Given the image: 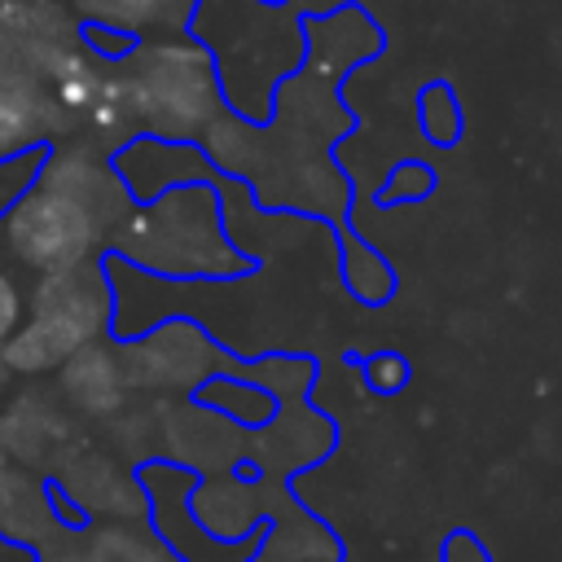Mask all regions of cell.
<instances>
[{"label": "cell", "mask_w": 562, "mask_h": 562, "mask_svg": "<svg viewBox=\"0 0 562 562\" xmlns=\"http://www.w3.org/2000/svg\"><path fill=\"white\" fill-rule=\"evenodd\" d=\"M132 211L127 189L83 149H48L35 189L0 215V241L9 259L40 277L88 263L119 220Z\"/></svg>", "instance_id": "obj_1"}, {"label": "cell", "mask_w": 562, "mask_h": 562, "mask_svg": "<svg viewBox=\"0 0 562 562\" xmlns=\"http://www.w3.org/2000/svg\"><path fill=\"white\" fill-rule=\"evenodd\" d=\"M110 259L158 277H233L246 268L220 233V198L206 180L176 184L154 202L132 206L110 233Z\"/></svg>", "instance_id": "obj_2"}, {"label": "cell", "mask_w": 562, "mask_h": 562, "mask_svg": "<svg viewBox=\"0 0 562 562\" xmlns=\"http://www.w3.org/2000/svg\"><path fill=\"white\" fill-rule=\"evenodd\" d=\"M123 92L132 119H145L154 127V140H184L193 132H206V123L215 119L211 53L189 40L145 48Z\"/></svg>", "instance_id": "obj_3"}, {"label": "cell", "mask_w": 562, "mask_h": 562, "mask_svg": "<svg viewBox=\"0 0 562 562\" xmlns=\"http://www.w3.org/2000/svg\"><path fill=\"white\" fill-rule=\"evenodd\" d=\"M88 342H92V334L79 329L75 321L53 316V312H26V321L18 325V334L0 347V364L4 369H18V373H44L53 364H66Z\"/></svg>", "instance_id": "obj_4"}, {"label": "cell", "mask_w": 562, "mask_h": 562, "mask_svg": "<svg viewBox=\"0 0 562 562\" xmlns=\"http://www.w3.org/2000/svg\"><path fill=\"white\" fill-rule=\"evenodd\" d=\"M250 562H342V544L325 522H316L312 514L290 505L285 522L277 518L268 527V536Z\"/></svg>", "instance_id": "obj_5"}, {"label": "cell", "mask_w": 562, "mask_h": 562, "mask_svg": "<svg viewBox=\"0 0 562 562\" xmlns=\"http://www.w3.org/2000/svg\"><path fill=\"white\" fill-rule=\"evenodd\" d=\"M202 527L220 540H241L246 531H255L263 522V501L255 496V487L224 479V483H202L198 501H193Z\"/></svg>", "instance_id": "obj_6"}, {"label": "cell", "mask_w": 562, "mask_h": 562, "mask_svg": "<svg viewBox=\"0 0 562 562\" xmlns=\"http://www.w3.org/2000/svg\"><path fill=\"white\" fill-rule=\"evenodd\" d=\"M48 149L53 145H26V149H9L0 154V215L13 211L40 180L44 162H48Z\"/></svg>", "instance_id": "obj_7"}, {"label": "cell", "mask_w": 562, "mask_h": 562, "mask_svg": "<svg viewBox=\"0 0 562 562\" xmlns=\"http://www.w3.org/2000/svg\"><path fill=\"white\" fill-rule=\"evenodd\" d=\"M202 400H215V408H224L228 417H237L241 426H263V422H272V408H277V400L263 391V386H246V382H211L206 391H202Z\"/></svg>", "instance_id": "obj_8"}, {"label": "cell", "mask_w": 562, "mask_h": 562, "mask_svg": "<svg viewBox=\"0 0 562 562\" xmlns=\"http://www.w3.org/2000/svg\"><path fill=\"white\" fill-rule=\"evenodd\" d=\"M417 119L435 145H452L461 136V110H457V97L448 83H430L417 97Z\"/></svg>", "instance_id": "obj_9"}, {"label": "cell", "mask_w": 562, "mask_h": 562, "mask_svg": "<svg viewBox=\"0 0 562 562\" xmlns=\"http://www.w3.org/2000/svg\"><path fill=\"white\" fill-rule=\"evenodd\" d=\"M101 562H176V558H167L154 540H140L132 531H110L101 540Z\"/></svg>", "instance_id": "obj_10"}, {"label": "cell", "mask_w": 562, "mask_h": 562, "mask_svg": "<svg viewBox=\"0 0 562 562\" xmlns=\"http://www.w3.org/2000/svg\"><path fill=\"white\" fill-rule=\"evenodd\" d=\"M364 382L378 395H395V391L408 386V360L395 356V351H378V356L364 360Z\"/></svg>", "instance_id": "obj_11"}, {"label": "cell", "mask_w": 562, "mask_h": 562, "mask_svg": "<svg viewBox=\"0 0 562 562\" xmlns=\"http://www.w3.org/2000/svg\"><path fill=\"white\" fill-rule=\"evenodd\" d=\"M22 321H26V290H22L18 277L0 263V347L18 334Z\"/></svg>", "instance_id": "obj_12"}, {"label": "cell", "mask_w": 562, "mask_h": 562, "mask_svg": "<svg viewBox=\"0 0 562 562\" xmlns=\"http://www.w3.org/2000/svg\"><path fill=\"white\" fill-rule=\"evenodd\" d=\"M439 562H492V553H487V544H483L474 531L457 527V531L443 536V544H439Z\"/></svg>", "instance_id": "obj_13"}, {"label": "cell", "mask_w": 562, "mask_h": 562, "mask_svg": "<svg viewBox=\"0 0 562 562\" xmlns=\"http://www.w3.org/2000/svg\"><path fill=\"white\" fill-rule=\"evenodd\" d=\"M404 184H413L408 193H413V198H422V193H430L435 171H430L426 162H400V167H395V184H391V189H382L378 198H382V202H395V198H404Z\"/></svg>", "instance_id": "obj_14"}, {"label": "cell", "mask_w": 562, "mask_h": 562, "mask_svg": "<svg viewBox=\"0 0 562 562\" xmlns=\"http://www.w3.org/2000/svg\"><path fill=\"white\" fill-rule=\"evenodd\" d=\"M0 562H31V553H26V549H18L13 540H4V536H0Z\"/></svg>", "instance_id": "obj_15"}, {"label": "cell", "mask_w": 562, "mask_h": 562, "mask_svg": "<svg viewBox=\"0 0 562 562\" xmlns=\"http://www.w3.org/2000/svg\"><path fill=\"white\" fill-rule=\"evenodd\" d=\"M0 474H4V448H0Z\"/></svg>", "instance_id": "obj_16"}]
</instances>
